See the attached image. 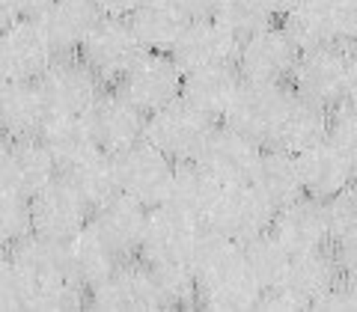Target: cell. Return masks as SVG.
<instances>
[{
  "mask_svg": "<svg viewBox=\"0 0 357 312\" xmlns=\"http://www.w3.org/2000/svg\"><path fill=\"white\" fill-rule=\"evenodd\" d=\"M191 267L197 276V306L211 312L259 309L265 288L250 271L244 244L206 226Z\"/></svg>",
  "mask_w": 357,
  "mask_h": 312,
  "instance_id": "6da1fadb",
  "label": "cell"
},
{
  "mask_svg": "<svg viewBox=\"0 0 357 312\" xmlns=\"http://www.w3.org/2000/svg\"><path fill=\"white\" fill-rule=\"evenodd\" d=\"M292 102H295V89L286 81L283 84L241 81L223 122L241 134H248L250 140L262 143V146H274Z\"/></svg>",
  "mask_w": 357,
  "mask_h": 312,
  "instance_id": "7a4b0ae2",
  "label": "cell"
},
{
  "mask_svg": "<svg viewBox=\"0 0 357 312\" xmlns=\"http://www.w3.org/2000/svg\"><path fill=\"white\" fill-rule=\"evenodd\" d=\"M349 45L351 42H333V45H321V48L301 51L295 72L289 77L295 93L331 110L342 104L349 98L351 75L357 65V54Z\"/></svg>",
  "mask_w": 357,
  "mask_h": 312,
  "instance_id": "3957f363",
  "label": "cell"
},
{
  "mask_svg": "<svg viewBox=\"0 0 357 312\" xmlns=\"http://www.w3.org/2000/svg\"><path fill=\"white\" fill-rule=\"evenodd\" d=\"M211 131H215V119L197 110L194 104H188L185 98H176V102L146 116L143 140H149L152 146H158L167 158L178 164L197 161Z\"/></svg>",
  "mask_w": 357,
  "mask_h": 312,
  "instance_id": "277c9868",
  "label": "cell"
},
{
  "mask_svg": "<svg viewBox=\"0 0 357 312\" xmlns=\"http://www.w3.org/2000/svg\"><path fill=\"white\" fill-rule=\"evenodd\" d=\"M206 223L182 214L170 205L149 208L146 235L140 244V259L146 265L158 267H191L199 235H203Z\"/></svg>",
  "mask_w": 357,
  "mask_h": 312,
  "instance_id": "5b68a950",
  "label": "cell"
},
{
  "mask_svg": "<svg viewBox=\"0 0 357 312\" xmlns=\"http://www.w3.org/2000/svg\"><path fill=\"white\" fill-rule=\"evenodd\" d=\"M105 81L84 63L81 54H57L51 69L39 77L51 116H84L105 93Z\"/></svg>",
  "mask_w": 357,
  "mask_h": 312,
  "instance_id": "8992f818",
  "label": "cell"
},
{
  "mask_svg": "<svg viewBox=\"0 0 357 312\" xmlns=\"http://www.w3.org/2000/svg\"><path fill=\"white\" fill-rule=\"evenodd\" d=\"M114 166H116L119 194L140 199L149 208L164 205L176 173V161L167 158L158 146H152L149 140H137L134 146L114 155Z\"/></svg>",
  "mask_w": 357,
  "mask_h": 312,
  "instance_id": "52a82bcc",
  "label": "cell"
},
{
  "mask_svg": "<svg viewBox=\"0 0 357 312\" xmlns=\"http://www.w3.org/2000/svg\"><path fill=\"white\" fill-rule=\"evenodd\" d=\"M277 208L256 191V185H223L215 199V205L208 211L206 226L220 232L232 241H250L256 235L271 229Z\"/></svg>",
  "mask_w": 357,
  "mask_h": 312,
  "instance_id": "ba28073f",
  "label": "cell"
},
{
  "mask_svg": "<svg viewBox=\"0 0 357 312\" xmlns=\"http://www.w3.org/2000/svg\"><path fill=\"white\" fill-rule=\"evenodd\" d=\"M182 84H185V72L173 60V54L143 51V57L131 65L128 75L116 84V89L149 116L155 110L176 102V98H182Z\"/></svg>",
  "mask_w": 357,
  "mask_h": 312,
  "instance_id": "9c48e42d",
  "label": "cell"
},
{
  "mask_svg": "<svg viewBox=\"0 0 357 312\" xmlns=\"http://www.w3.org/2000/svg\"><path fill=\"white\" fill-rule=\"evenodd\" d=\"M143 42L137 39L128 18L102 15V21L86 36L81 57L105 84H119L128 69L143 57Z\"/></svg>",
  "mask_w": 357,
  "mask_h": 312,
  "instance_id": "30bf717a",
  "label": "cell"
},
{
  "mask_svg": "<svg viewBox=\"0 0 357 312\" xmlns=\"http://www.w3.org/2000/svg\"><path fill=\"white\" fill-rule=\"evenodd\" d=\"M57 60V51L42 30L39 18H13L0 39V72L3 81H39Z\"/></svg>",
  "mask_w": 357,
  "mask_h": 312,
  "instance_id": "8fae6325",
  "label": "cell"
},
{
  "mask_svg": "<svg viewBox=\"0 0 357 312\" xmlns=\"http://www.w3.org/2000/svg\"><path fill=\"white\" fill-rule=\"evenodd\" d=\"M89 306L102 312H161L152 267L143 259L140 265L128 259L116 265L102 283L89 288Z\"/></svg>",
  "mask_w": 357,
  "mask_h": 312,
  "instance_id": "7c38bea8",
  "label": "cell"
},
{
  "mask_svg": "<svg viewBox=\"0 0 357 312\" xmlns=\"http://www.w3.org/2000/svg\"><path fill=\"white\" fill-rule=\"evenodd\" d=\"M89 217H93V208L63 176H57L45 191L33 196V235L72 241L77 232L86 229Z\"/></svg>",
  "mask_w": 357,
  "mask_h": 312,
  "instance_id": "4fadbf2b",
  "label": "cell"
},
{
  "mask_svg": "<svg viewBox=\"0 0 357 312\" xmlns=\"http://www.w3.org/2000/svg\"><path fill=\"white\" fill-rule=\"evenodd\" d=\"M265 146L250 140L248 134L236 131L232 125H215L208 134L203 152H199V164L218 178L220 185H248L253 182L256 166L262 161Z\"/></svg>",
  "mask_w": 357,
  "mask_h": 312,
  "instance_id": "5bb4252c",
  "label": "cell"
},
{
  "mask_svg": "<svg viewBox=\"0 0 357 312\" xmlns=\"http://www.w3.org/2000/svg\"><path fill=\"white\" fill-rule=\"evenodd\" d=\"M84 119L98 149L110 155L134 146L137 140H143V131H146V114L137 104H131L119 89H105L84 114Z\"/></svg>",
  "mask_w": 357,
  "mask_h": 312,
  "instance_id": "9a60e30c",
  "label": "cell"
},
{
  "mask_svg": "<svg viewBox=\"0 0 357 312\" xmlns=\"http://www.w3.org/2000/svg\"><path fill=\"white\" fill-rule=\"evenodd\" d=\"M301 57V48L295 39L286 33L283 24H271L259 33H253L250 39L241 42L238 48V69L244 81H271L283 84L292 77L295 65Z\"/></svg>",
  "mask_w": 357,
  "mask_h": 312,
  "instance_id": "2e32d148",
  "label": "cell"
},
{
  "mask_svg": "<svg viewBox=\"0 0 357 312\" xmlns=\"http://www.w3.org/2000/svg\"><path fill=\"white\" fill-rule=\"evenodd\" d=\"M60 176L57 161L51 158L42 137H6L3 158H0V178L3 187L18 191L24 196H36Z\"/></svg>",
  "mask_w": 357,
  "mask_h": 312,
  "instance_id": "e0dca14e",
  "label": "cell"
},
{
  "mask_svg": "<svg viewBox=\"0 0 357 312\" xmlns=\"http://www.w3.org/2000/svg\"><path fill=\"white\" fill-rule=\"evenodd\" d=\"M146 223H149V205H143L140 199H134L128 194H116L105 205H98L93 211V217H89V226L96 229V235L122 262L131 259L134 253H140L143 235H146Z\"/></svg>",
  "mask_w": 357,
  "mask_h": 312,
  "instance_id": "ac0fdd59",
  "label": "cell"
},
{
  "mask_svg": "<svg viewBox=\"0 0 357 312\" xmlns=\"http://www.w3.org/2000/svg\"><path fill=\"white\" fill-rule=\"evenodd\" d=\"M271 232L286 244L289 253H310V250H325L331 238V223H328V205L325 199L316 196H301L295 203L277 208Z\"/></svg>",
  "mask_w": 357,
  "mask_h": 312,
  "instance_id": "d6986e66",
  "label": "cell"
},
{
  "mask_svg": "<svg viewBox=\"0 0 357 312\" xmlns=\"http://www.w3.org/2000/svg\"><path fill=\"white\" fill-rule=\"evenodd\" d=\"M298 170L304 182V194L316 199H328L357 182V166L331 137L298 152Z\"/></svg>",
  "mask_w": 357,
  "mask_h": 312,
  "instance_id": "ffe728a7",
  "label": "cell"
},
{
  "mask_svg": "<svg viewBox=\"0 0 357 312\" xmlns=\"http://www.w3.org/2000/svg\"><path fill=\"white\" fill-rule=\"evenodd\" d=\"M238 48L241 42L218 18H194L178 36L170 54L182 65V72H194V69H206V65L238 60Z\"/></svg>",
  "mask_w": 357,
  "mask_h": 312,
  "instance_id": "44dd1931",
  "label": "cell"
},
{
  "mask_svg": "<svg viewBox=\"0 0 357 312\" xmlns=\"http://www.w3.org/2000/svg\"><path fill=\"white\" fill-rule=\"evenodd\" d=\"M241 81H244V75L238 65H232V63L206 65V69L185 72L182 98L188 104H194L197 110H203L206 116L223 119L232 104V98L238 93Z\"/></svg>",
  "mask_w": 357,
  "mask_h": 312,
  "instance_id": "7402d4cb",
  "label": "cell"
},
{
  "mask_svg": "<svg viewBox=\"0 0 357 312\" xmlns=\"http://www.w3.org/2000/svg\"><path fill=\"white\" fill-rule=\"evenodd\" d=\"M98 21H102V9L96 6V0H54L39 15V24L57 54H81Z\"/></svg>",
  "mask_w": 357,
  "mask_h": 312,
  "instance_id": "603a6c76",
  "label": "cell"
},
{
  "mask_svg": "<svg viewBox=\"0 0 357 312\" xmlns=\"http://www.w3.org/2000/svg\"><path fill=\"white\" fill-rule=\"evenodd\" d=\"M39 81H3L0 89V125L6 137H36L48 122Z\"/></svg>",
  "mask_w": 357,
  "mask_h": 312,
  "instance_id": "cb8c5ba5",
  "label": "cell"
},
{
  "mask_svg": "<svg viewBox=\"0 0 357 312\" xmlns=\"http://www.w3.org/2000/svg\"><path fill=\"white\" fill-rule=\"evenodd\" d=\"M220 187L223 185L199 161H178L164 205H170V208L182 211V214H188V217L206 223L208 211H211V205H215V199L220 194Z\"/></svg>",
  "mask_w": 357,
  "mask_h": 312,
  "instance_id": "d4e9b609",
  "label": "cell"
},
{
  "mask_svg": "<svg viewBox=\"0 0 357 312\" xmlns=\"http://www.w3.org/2000/svg\"><path fill=\"white\" fill-rule=\"evenodd\" d=\"M286 33L295 39L301 51L321 48V45L345 42L337 13V0H304L283 18Z\"/></svg>",
  "mask_w": 357,
  "mask_h": 312,
  "instance_id": "484cf974",
  "label": "cell"
},
{
  "mask_svg": "<svg viewBox=\"0 0 357 312\" xmlns=\"http://www.w3.org/2000/svg\"><path fill=\"white\" fill-rule=\"evenodd\" d=\"M253 185L274 208H283L301 199L304 196V182H301V170H298V155L280 146H265Z\"/></svg>",
  "mask_w": 357,
  "mask_h": 312,
  "instance_id": "4316f807",
  "label": "cell"
},
{
  "mask_svg": "<svg viewBox=\"0 0 357 312\" xmlns=\"http://www.w3.org/2000/svg\"><path fill=\"white\" fill-rule=\"evenodd\" d=\"M39 137L48 146L51 158L57 161L60 176L75 170L77 164H84L89 155L98 152V143L89 134L84 116H48Z\"/></svg>",
  "mask_w": 357,
  "mask_h": 312,
  "instance_id": "83f0119b",
  "label": "cell"
},
{
  "mask_svg": "<svg viewBox=\"0 0 357 312\" xmlns=\"http://www.w3.org/2000/svg\"><path fill=\"white\" fill-rule=\"evenodd\" d=\"M342 280L337 256L325 250H310V253H292V265L280 286L292 288V292L312 309L319 297H325L333 286Z\"/></svg>",
  "mask_w": 357,
  "mask_h": 312,
  "instance_id": "f1b7e54d",
  "label": "cell"
},
{
  "mask_svg": "<svg viewBox=\"0 0 357 312\" xmlns=\"http://www.w3.org/2000/svg\"><path fill=\"white\" fill-rule=\"evenodd\" d=\"M128 21H131L134 33H137V39L143 42V48L167 51V54L176 48L178 36L191 24V18H188L173 0H143L137 6V13Z\"/></svg>",
  "mask_w": 357,
  "mask_h": 312,
  "instance_id": "f546056e",
  "label": "cell"
},
{
  "mask_svg": "<svg viewBox=\"0 0 357 312\" xmlns=\"http://www.w3.org/2000/svg\"><path fill=\"white\" fill-rule=\"evenodd\" d=\"M328 137H331V107L310 102V98L295 93V102L283 119L280 137H277L274 146L298 155V152L316 146V143L328 140Z\"/></svg>",
  "mask_w": 357,
  "mask_h": 312,
  "instance_id": "4dcf8cb0",
  "label": "cell"
},
{
  "mask_svg": "<svg viewBox=\"0 0 357 312\" xmlns=\"http://www.w3.org/2000/svg\"><path fill=\"white\" fill-rule=\"evenodd\" d=\"M69 265H72V274L86 286V292H89V288H93L96 283H102L116 265H122V259L96 235V229L86 223V229L77 232V235L69 241Z\"/></svg>",
  "mask_w": 357,
  "mask_h": 312,
  "instance_id": "1f68e13d",
  "label": "cell"
},
{
  "mask_svg": "<svg viewBox=\"0 0 357 312\" xmlns=\"http://www.w3.org/2000/svg\"><path fill=\"white\" fill-rule=\"evenodd\" d=\"M63 178H69L72 187L86 199V205L93 211L119 194L114 155L105 152V149H98L96 155H89V158L84 164H77L75 170L63 173Z\"/></svg>",
  "mask_w": 357,
  "mask_h": 312,
  "instance_id": "d6a6232c",
  "label": "cell"
},
{
  "mask_svg": "<svg viewBox=\"0 0 357 312\" xmlns=\"http://www.w3.org/2000/svg\"><path fill=\"white\" fill-rule=\"evenodd\" d=\"M244 256H248L250 271L256 274V280L262 283V288L280 286L289 274V265H292V253L286 250V244L277 238L271 229L250 241H244Z\"/></svg>",
  "mask_w": 357,
  "mask_h": 312,
  "instance_id": "836d02e7",
  "label": "cell"
},
{
  "mask_svg": "<svg viewBox=\"0 0 357 312\" xmlns=\"http://www.w3.org/2000/svg\"><path fill=\"white\" fill-rule=\"evenodd\" d=\"M211 18H218L238 42L274 24V13L265 6V0H220Z\"/></svg>",
  "mask_w": 357,
  "mask_h": 312,
  "instance_id": "e575fe53",
  "label": "cell"
},
{
  "mask_svg": "<svg viewBox=\"0 0 357 312\" xmlns=\"http://www.w3.org/2000/svg\"><path fill=\"white\" fill-rule=\"evenodd\" d=\"M30 235H33V199L3 187V196H0V238H3L6 250Z\"/></svg>",
  "mask_w": 357,
  "mask_h": 312,
  "instance_id": "d590c367",
  "label": "cell"
},
{
  "mask_svg": "<svg viewBox=\"0 0 357 312\" xmlns=\"http://www.w3.org/2000/svg\"><path fill=\"white\" fill-rule=\"evenodd\" d=\"M328 223L333 244L357 238V182L328 199Z\"/></svg>",
  "mask_w": 357,
  "mask_h": 312,
  "instance_id": "8d00e7d4",
  "label": "cell"
},
{
  "mask_svg": "<svg viewBox=\"0 0 357 312\" xmlns=\"http://www.w3.org/2000/svg\"><path fill=\"white\" fill-rule=\"evenodd\" d=\"M331 140L337 143L357 166V104L342 102L331 110Z\"/></svg>",
  "mask_w": 357,
  "mask_h": 312,
  "instance_id": "74e56055",
  "label": "cell"
},
{
  "mask_svg": "<svg viewBox=\"0 0 357 312\" xmlns=\"http://www.w3.org/2000/svg\"><path fill=\"white\" fill-rule=\"evenodd\" d=\"M312 309H325V312H357V286L349 280H340L331 288L325 297L316 300Z\"/></svg>",
  "mask_w": 357,
  "mask_h": 312,
  "instance_id": "f35d334b",
  "label": "cell"
},
{
  "mask_svg": "<svg viewBox=\"0 0 357 312\" xmlns=\"http://www.w3.org/2000/svg\"><path fill=\"white\" fill-rule=\"evenodd\" d=\"M259 309H265V312H298V309H310V306L292 292V288L274 286V288H265L262 292Z\"/></svg>",
  "mask_w": 357,
  "mask_h": 312,
  "instance_id": "ab89813d",
  "label": "cell"
},
{
  "mask_svg": "<svg viewBox=\"0 0 357 312\" xmlns=\"http://www.w3.org/2000/svg\"><path fill=\"white\" fill-rule=\"evenodd\" d=\"M51 3L54 0H0L6 21H13V18H39Z\"/></svg>",
  "mask_w": 357,
  "mask_h": 312,
  "instance_id": "60d3db41",
  "label": "cell"
},
{
  "mask_svg": "<svg viewBox=\"0 0 357 312\" xmlns=\"http://www.w3.org/2000/svg\"><path fill=\"white\" fill-rule=\"evenodd\" d=\"M333 256H337V265H340L342 280H349V283L357 286V238L340 241L337 250H333Z\"/></svg>",
  "mask_w": 357,
  "mask_h": 312,
  "instance_id": "b9f144b4",
  "label": "cell"
},
{
  "mask_svg": "<svg viewBox=\"0 0 357 312\" xmlns=\"http://www.w3.org/2000/svg\"><path fill=\"white\" fill-rule=\"evenodd\" d=\"M337 13L342 24V39L357 42V0H337Z\"/></svg>",
  "mask_w": 357,
  "mask_h": 312,
  "instance_id": "7bdbcfd3",
  "label": "cell"
},
{
  "mask_svg": "<svg viewBox=\"0 0 357 312\" xmlns=\"http://www.w3.org/2000/svg\"><path fill=\"white\" fill-rule=\"evenodd\" d=\"M173 3L194 21V18H211L220 0H173Z\"/></svg>",
  "mask_w": 357,
  "mask_h": 312,
  "instance_id": "ee69618b",
  "label": "cell"
},
{
  "mask_svg": "<svg viewBox=\"0 0 357 312\" xmlns=\"http://www.w3.org/2000/svg\"><path fill=\"white\" fill-rule=\"evenodd\" d=\"M143 0H96V6L102 9V15H114V18H131L137 13V6Z\"/></svg>",
  "mask_w": 357,
  "mask_h": 312,
  "instance_id": "f6af8a7d",
  "label": "cell"
},
{
  "mask_svg": "<svg viewBox=\"0 0 357 312\" xmlns=\"http://www.w3.org/2000/svg\"><path fill=\"white\" fill-rule=\"evenodd\" d=\"M304 0H265V6L274 13V18H286L289 13H292L295 6H301Z\"/></svg>",
  "mask_w": 357,
  "mask_h": 312,
  "instance_id": "bcb514c9",
  "label": "cell"
},
{
  "mask_svg": "<svg viewBox=\"0 0 357 312\" xmlns=\"http://www.w3.org/2000/svg\"><path fill=\"white\" fill-rule=\"evenodd\" d=\"M345 102L357 104V65H354V75H351V86H349V98H345Z\"/></svg>",
  "mask_w": 357,
  "mask_h": 312,
  "instance_id": "7dc6e473",
  "label": "cell"
}]
</instances>
